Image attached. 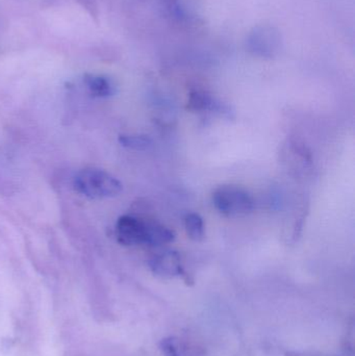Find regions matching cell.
I'll list each match as a JSON object with an SVG mask.
<instances>
[{
  "instance_id": "cell-2",
  "label": "cell",
  "mask_w": 355,
  "mask_h": 356,
  "mask_svg": "<svg viewBox=\"0 0 355 356\" xmlns=\"http://www.w3.org/2000/svg\"><path fill=\"white\" fill-rule=\"evenodd\" d=\"M213 203L219 213L229 218L245 217L256 207L251 195L233 184H224L216 188L213 193Z\"/></svg>"
},
{
  "instance_id": "cell-5",
  "label": "cell",
  "mask_w": 355,
  "mask_h": 356,
  "mask_svg": "<svg viewBox=\"0 0 355 356\" xmlns=\"http://www.w3.org/2000/svg\"><path fill=\"white\" fill-rule=\"evenodd\" d=\"M189 108L193 112L210 113V114H229V108L210 94L194 92L190 95Z\"/></svg>"
},
{
  "instance_id": "cell-7",
  "label": "cell",
  "mask_w": 355,
  "mask_h": 356,
  "mask_svg": "<svg viewBox=\"0 0 355 356\" xmlns=\"http://www.w3.org/2000/svg\"><path fill=\"white\" fill-rule=\"evenodd\" d=\"M85 83L90 93L96 97H110L114 95L116 91L114 83L110 79L100 75H88L85 76Z\"/></svg>"
},
{
  "instance_id": "cell-6",
  "label": "cell",
  "mask_w": 355,
  "mask_h": 356,
  "mask_svg": "<svg viewBox=\"0 0 355 356\" xmlns=\"http://www.w3.org/2000/svg\"><path fill=\"white\" fill-rule=\"evenodd\" d=\"M175 238V234L170 228L162 225V224L148 222L147 238L146 245L150 247L162 246L173 242Z\"/></svg>"
},
{
  "instance_id": "cell-4",
  "label": "cell",
  "mask_w": 355,
  "mask_h": 356,
  "mask_svg": "<svg viewBox=\"0 0 355 356\" xmlns=\"http://www.w3.org/2000/svg\"><path fill=\"white\" fill-rule=\"evenodd\" d=\"M149 266L154 273L165 277H172L183 274L181 255L176 251L166 250L154 255L150 259Z\"/></svg>"
},
{
  "instance_id": "cell-8",
  "label": "cell",
  "mask_w": 355,
  "mask_h": 356,
  "mask_svg": "<svg viewBox=\"0 0 355 356\" xmlns=\"http://www.w3.org/2000/svg\"><path fill=\"white\" fill-rule=\"evenodd\" d=\"M185 227L188 236L191 240L199 242L206 236L204 219L201 216L196 213H191L185 218Z\"/></svg>"
},
{
  "instance_id": "cell-9",
  "label": "cell",
  "mask_w": 355,
  "mask_h": 356,
  "mask_svg": "<svg viewBox=\"0 0 355 356\" xmlns=\"http://www.w3.org/2000/svg\"><path fill=\"white\" fill-rule=\"evenodd\" d=\"M120 143L129 149L147 150L152 146V140L144 135H123Z\"/></svg>"
},
{
  "instance_id": "cell-1",
  "label": "cell",
  "mask_w": 355,
  "mask_h": 356,
  "mask_svg": "<svg viewBox=\"0 0 355 356\" xmlns=\"http://www.w3.org/2000/svg\"><path fill=\"white\" fill-rule=\"evenodd\" d=\"M73 186L79 194L91 199L115 197L122 191L120 180L104 170L87 168L79 171L73 178Z\"/></svg>"
},
{
  "instance_id": "cell-3",
  "label": "cell",
  "mask_w": 355,
  "mask_h": 356,
  "mask_svg": "<svg viewBox=\"0 0 355 356\" xmlns=\"http://www.w3.org/2000/svg\"><path fill=\"white\" fill-rule=\"evenodd\" d=\"M148 222L133 216H122L116 224L117 240L125 246L146 245Z\"/></svg>"
},
{
  "instance_id": "cell-10",
  "label": "cell",
  "mask_w": 355,
  "mask_h": 356,
  "mask_svg": "<svg viewBox=\"0 0 355 356\" xmlns=\"http://www.w3.org/2000/svg\"><path fill=\"white\" fill-rule=\"evenodd\" d=\"M160 348L166 356H185L181 353V349H179L175 339H165L160 343Z\"/></svg>"
}]
</instances>
